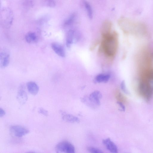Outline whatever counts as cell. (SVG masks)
<instances>
[{
  "mask_svg": "<svg viewBox=\"0 0 153 153\" xmlns=\"http://www.w3.org/2000/svg\"><path fill=\"white\" fill-rule=\"evenodd\" d=\"M10 61V54L6 50H4L0 54V66L2 68L7 67L9 64Z\"/></svg>",
  "mask_w": 153,
  "mask_h": 153,
  "instance_id": "obj_6",
  "label": "cell"
},
{
  "mask_svg": "<svg viewBox=\"0 0 153 153\" xmlns=\"http://www.w3.org/2000/svg\"><path fill=\"white\" fill-rule=\"evenodd\" d=\"M102 143L107 149L111 152L118 153L117 146L110 138H108L103 140Z\"/></svg>",
  "mask_w": 153,
  "mask_h": 153,
  "instance_id": "obj_8",
  "label": "cell"
},
{
  "mask_svg": "<svg viewBox=\"0 0 153 153\" xmlns=\"http://www.w3.org/2000/svg\"><path fill=\"white\" fill-rule=\"evenodd\" d=\"M102 97L101 93L99 91L92 92L88 97L91 102L97 108L100 105V100Z\"/></svg>",
  "mask_w": 153,
  "mask_h": 153,
  "instance_id": "obj_5",
  "label": "cell"
},
{
  "mask_svg": "<svg viewBox=\"0 0 153 153\" xmlns=\"http://www.w3.org/2000/svg\"><path fill=\"white\" fill-rule=\"evenodd\" d=\"M25 39L26 41L29 44L35 43L38 40L36 35L35 33L33 32L27 33L25 35Z\"/></svg>",
  "mask_w": 153,
  "mask_h": 153,
  "instance_id": "obj_15",
  "label": "cell"
},
{
  "mask_svg": "<svg viewBox=\"0 0 153 153\" xmlns=\"http://www.w3.org/2000/svg\"><path fill=\"white\" fill-rule=\"evenodd\" d=\"M152 56H153V54H152Z\"/></svg>",
  "mask_w": 153,
  "mask_h": 153,
  "instance_id": "obj_27",
  "label": "cell"
},
{
  "mask_svg": "<svg viewBox=\"0 0 153 153\" xmlns=\"http://www.w3.org/2000/svg\"><path fill=\"white\" fill-rule=\"evenodd\" d=\"M76 17L75 13H72L68 18L65 20L64 23V26L66 27L71 25L74 22Z\"/></svg>",
  "mask_w": 153,
  "mask_h": 153,
  "instance_id": "obj_17",
  "label": "cell"
},
{
  "mask_svg": "<svg viewBox=\"0 0 153 153\" xmlns=\"http://www.w3.org/2000/svg\"><path fill=\"white\" fill-rule=\"evenodd\" d=\"M102 37L100 49V51L107 56L113 57L116 53L118 48V35L117 33L114 31Z\"/></svg>",
  "mask_w": 153,
  "mask_h": 153,
  "instance_id": "obj_1",
  "label": "cell"
},
{
  "mask_svg": "<svg viewBox=\"0 0 153 153\" xmlns=\"http://www.w3.org/2000/svg\"><path fill=\"white\" fill-rule=\"evenodd\" d=\"M117 103L119 105L120 107V111H124L125 110V107L124 105L120 101H117Z\"/></svg>",
  "mask_w": 153,
  "mask_h": 153,
  "instance_id": "obj_23",
  "label": "cell"
},
{
  "mask_svg": "<svg viewBox=\"0 0 153 153\" xmlns=\"http://www.w3.org/2000/svg\"><path fill=\"white\" fill-rule=\"evenodd\" d=\"M1 19L5 22V24L9 26L12 23L13 20V13L9 8H5L2 10L1 12Z\"/></svg>",
  "mask_w": 153,
  "mask_h": 153,
  "instance_id": "obj_4",
  "label": "cell"
},
{
  "mask_svg": "<svg viewBox=\"0 0 153 153\" xmlns=\"http://www.w3.org/2000/svg\"><path fill=\"white\" fill-rule=\"evenodd\" d=\"M83 3L87 11L88 17L90 19H92L93 17V10L91 5L87 1L84 0Z\"/></svg>",
  "mask_w": 153,
  "mask_h": 153,
  "instance_id": "obj_16",
  "label": "cell"
},
{
  "mask_svg": "<svg viewBox=\"0 0 153 153\" xmlns=\"http://www.w3.org/2000/svg\"><path fill=\"white\" fill-rule=\"evenodd\" d=\"M51 47L54 52L59 56L64 57L65 56L64 48L61 45L56 42H53L51 44Z\"/></svg>",
  "mask_w": 153,
  "mask_h": 153,
  "instance_id": "obj_10",
  "label": "cell"
},
{
  "mask_svg": "<svg viewBox=\"0 0 153 153\" xmlns=\"http://www.w3.org/2000/svg\"><path fill=\"white\" fill-rule=\"evenodd\" d=\"M11 132L15 137H20L29 132V130L26 128L19 125H13L10 126V128Z\"/></svg>",
  "mask_w": 153,
  "mask_h": 153,
  "instance_id": "obj_3",
  "label": "cell"
},
{
  "mask_svg": "<svg viewBox=\"0 0 153 153\" xmlns=\"http://www.w3.org/2000/svg\"><path fill=\"white\" fill-rule=\"evenodd\" d=\"M42 3L43 6L50 7H53L56 5V2L54 0H43Z\"/></svg>",
  "mask_w": 153,
  "mask_h": 153,
  "instance_id": "obj_19",
  "label": "cell"
},
{
  "mask_svg": "<svg viewBox=\"0 0 153 153\" xmlns=\"http://www.w3.org/2000/svg\"><path fill=\"white\" fill-rule=\"evenodd\" d=\"M112 23L109 20H106L103 23L101 29L102 36H104L111 33Z\"/></svg>",
  "mask_w": 153,
  "mask_h": 153,
  "instance_id": "obj_9",
  "label": "cell"
},
{
  "mask_svg": "<svg viewBox=\"0 0 153 153\" xmlns=\"http://www.w3.org/2000/svg\"><path fill=\"white\" fill-rule=\"evenodd\" d=\"M87 151L91 153H103L101 149L89 146L87 148Z\"/></svg>",
  "mask_w": 153,
  "mask_h": 153,
  "instance_id": "obj_20",
  "label": "cell"
},
{
  "mask_svg": "<svg viewBox=\"0 0 153 153\" xmlns=\"http://www.w3.org/2000/svg\"><path fill=\"white\" fill-rule=\"evenodd\" d=\"M27 87L28 92L33 95H36L39 89L38 85L33 81L28 82L27 84Z\"/></svg>",
  "mask_w": 153,
  "mask_h": 153,
  "instance_id": "obj_13",
  "label": "cell"
},
{
  "mask_svg": "<svg viewBox=\"0 0 153 153\" xmlns=\"http://www.w3.org/2000/svg\"><path fill=\"white\" fill-rule=\"evenodd\" d=\"M151 78L153 81V71H151Z\"/></svg>",
  "mask_w": 153,
  "mask_h": 153,
  "instance_id": "obj_26",
  "label": "cell"
},
{
  "mask_svg": "<svg viewBox=\"0 0 153 153\" xmlns=\"http://www.w3.org/2000/svg\"><path fill=\"white\" fill-rule=\"evenodd\" d=\"M75 32L73 29L69 30L67 32L66 40V44L67 47L70 48L73 43L75 38Z\"/></svg>",
  "mask_w": 153,
  "mask_h": 153,
  "instance_id": "obj_12",
  "label": "cell"
},
{
  "mask_svg": "<svg viewBox=\"0 0 153 153\" xmlns=\"http://www.w3.org/2000/svg\"><path fill=\"white\" fill-rule=\"evenodd\" d=\"M38 112L39 113L46 116L48 115V111L42 108H39Z\"/></svg>",
  "mask_w": 153,
  "mask_h": 153,
  "instance_id": "obj_22",
  "label": "cell"
},
{
  "mask_svg": "<svg viewBox=\"0 0 153 153\" xmlns=\"http://www.w3.org/2000/svg\"><path fill=\"white\" fill-rule=\"evenodd\" d=\"M120 87L121 90L124 93L127 94H129V92L126 87L124 81L123 80L121 82Z\"/></svg>",
  "mask_w": 153,
  "mask_h": 153,
  "instance_id": "obj_21",
  "label": "cell"
},
{
  "mask_svg": "<svg viewBox=\"0 0 153 153\" xmlns=\"http://www.w3.org/2000/svg\"><path fill=\"white\" fill-rule=\"evenodd\" d=\"M55 150L57 153H74L75 148L73 145L70 142L64 141L57 144Z\"/></svg>",
  "mask_w": 153,
  "mask_h": 153,
  "instance_id": "obj_2",
  "label": "cell"
},
{
  "mask_svg": "<svg viewBox=\"0 0 153 153\" xmlns=\"http://www.w3.org/2000/svg\"><path fill=\"white\" fill-rule=\"evenodd\" d=\"M16 98L19 103L21 105L25 104L27 102L28 99L27 95L22 87L19 90Z\"/></svg>",
  "mask_w": 153,
  "mask_h": 153,
  "instance_id": "obj_11",
  "label": "cell"
},
{
  "mask_svg": "<svg viewBox=\"0 0 153 153\" xmlns=\"http://www.w3.org/2000/svg\"><path fill=\"white\" fill-rule=\"evenodd\" d=\"M110 78L109 74H100L96 76L94 80L97 83H106L109 81Z\"/></svg>",
  "mask_w": 153,
  "mask_h": 153,
  "instance_id": "obj_14",
  "label": "cell"
},
{
  "mask_svg": "<svg viewBox=\"0 0 153 153\" xmlns=\"http://www.w3.org/2000/svg\"><path fill=\"white\" fill-rule=\"evenodd\" d=\"M99 43V41H98V40L95 41L92 45L91 46L90 48V49L92 51L95 49V47Z\"/></svg>",
  "mask_w": 153,
  "mask_h": 153,
  "instance_id": "obj_24",
  "label": "cell"
},
{
  "mask_svg": "<svg viewBox=\"0 0 153 153\" xmlns=\"http://www.w3.org/2000/svg\"><path fill=\"white\" fill-rule=\"evenodd\" d=\"M81 101L89 107L95 109L96 107L91 102L88 96H84L81 98Z\"/></svg>",
  "mask_w": 153,
  "mask_h": 153,
  "instance_id": "obj_18",
  "label": "cell"
},
{
  "mask_svg": "<svg viewBox=\"0 0 153 153\" xmlns=\"http://www.w3.org/2000/svg\"><path fill=\"white\" fill-rule=\"evenodd\" d=\"M5 114V112L4 110L1 108H0V117H2L4 116Z\"/></svg>",
  "mask_w": 153,
  "mask_h": 153,
  "instance_id": "obj_25",
  "label": "cell"
},
{
  "mask_svg": "<svg viewBox=\"0 0 153 153\" xmlns=\"http://www.w3.org/2000/svg\"><path fill=\"white\" fill-rule=\"evenodd\" d=\"M60 112L62 120L65 122L70 123H78L80 122L79 119L76 116L62 111Z\"/></svg>",
  "mask_w": 153,
  "mask_h": 153,
  "instance_id": "obj_7",
  "label": "cell"
}]
</instances>
